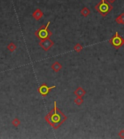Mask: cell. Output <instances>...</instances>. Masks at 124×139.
<instances>
[{
	"label": "cell",
	"mask_w": 124,
	"mask_h": 139,
	"mask_svg": "<svg viewBox=\"0 0 124 139\" xmlns=\"http://www.w3.org/2000/svg\"><path fill=\"white\" fill-rule=\"evenodd\" d=\"M54 104V110L45 117V120L51 126L53 127L55 129H57L65 121V117L60 110H57L56 101H55Z\"/></svg>",
	"instance_id": "obj_1"
},
{
	"label": "cell",
	"mask_w": 124,
	"mask_h": 139,
	"mask_svg": "<svg viewBox=\"0 0 124 139\" xmlns=\"http://www.w3.org/2000/svg\"><path fill=\"white\" fill-rule=\"evenodd\" d=\"M49 24H50V22L49 21L47 23V24H46V26H41L40 28H39V29L36 31V32H35V35H36L37 38H39L41 40H43V39H48L49 36H52V32L48 29Z\"/></svg>",
	"instance_id": "obj_2"
},
{
	"label": "cell",
	"mask_w": 124,
	"mask_h": 139,
	"mask_svg": "<svg viewBox=\"0 0 124 139\" xmlns=\"http://www.w3.org/2000/svg\"><path fill=\"white\" fill-rule=\"evenodd\" d=\"M95 8L99 11V13L101 15H105L108 14V13L113 9V7L111 4L107 2L105 0H102L101 2L96 6Z\"/></svg>",
	"instance_id": "obj_3"
},
{
	"label": "cell",
	"mask_w": 124,
	"mask_h": 139,
	"mask_svg": "<svg viewBox=\"0 0 124 139\" xmlns=\"http://www.w3.org/2000/svg\"><path fill=\"white\" fill-rule=\"evenodd\" d=\"M39 46L42 47V48L44 49V50H45V51H48L49 49L52 47L53 44H54V42L52 41V40H50V39L48 38V39H43L40 42H39Z\"/></svg>",
	"instance_id": "obj_4"
},
{
	"label": "cell",
	"mask_w": 124,
	"mask_h": 139,
	"mask_svg": "<svg viewBox=\"0 0 124 139\" xmlns=\"http://www.w3.org/2000/svg\"><path fill=\"white\" fill-rule=\"evenodd\" d=\"M55 87V86H53L52 87H49V86H47L46 84H42V86H39V88H38V91H39V94H41L42 96H46L47 94H49L50 90H52V88H54Z\"/></svg>",
	"instance_id": "obj_5"
},
{
	"label": "cell",
	"mask_w": 124,
	"mask_h": 139,
	"mask_svg": "<svg viewBox=\"0 0 124 139\" xmlns=\"http://www.w3.org/2000/svg\"><path fill=\"white\" fill-rule=\"evenodd\" d=\"M111 43H112L113 45L115 46V47H119V46H121L123 44H124V41L121 39L120 36L117 35V33H116L115 36L111 40Z\"/></svg>",
	"instance_id": "obj_6"
},
{
	"label": "cell",
	"mask_w": 124,
	"mask_h": 139,
	"mask_svg": "<svg viewBox=\"0 0 124 139\" xmlns=\"http://www.w3.org/2000/svg\"><path fill=\"white\" fill-rule=\"evenodd\" d=\"M43 15H44V13H43L42 11L40 10V9H36L32 14L33 17L36 20H39L42 17Z\"/></svg>",
	"instance_id": "obj_7"
},
{
	"label": "cell",
	"mask_w": 124,
	"mask_h": 139,
	"mask_svg": "<svg viewBox=\"0 0 124 139\" xmlns=\"http://www.w3.org/2000/svg\"><path fill=\"white\" fill-rule=\"evenodd\" d=\"M7 49H8L10 52H14L15 51V49H17L16 45H15V44L13 42L10 43V44L7 45Z\"/></svg>",
	"instance_id": "obj_8"
},
{
	"label": "cell",
	"mask_w": 124,
	"mask_h": 139,
	"mask_svg": "<svg viewBox=\"0 0 124 139\" xmlns=\"http://www.w3.org/2000/svg\"><path fill=\"white\" fill-rule=\"evenodd\" d=\"M52 68L55 72H57L60 70V68H61V65H60L59 62H55L52 65Z\"/></svg>",
	"instance_id": "obj_9"
},
{
	"label": "cell",
	"mask_w": 124,
	"mask_h": 139,
	"mask_svg": "<svg viewBox=\"0 0 124 139\" xmlns=\"http://www.w3.org/2000/svg\"><path fill=\"white\" fill-rule=\"evenodd\" d=\"M12 124H13V125H14L15 127H18L20 125V121L18 118L15 117V118L13 120Z\"/></svg>",
	"instance_id": "obj_10"
},
{
	"label": "cell",
	"mask_w": 124,
	"mask_h": 139,
	"mask_svg": "<svg viewBox=\"0 0 124 139\" xmlns=\"http://www.w3.org/2000/svg\"><path fill=\"white\" fill-rule=\"evenodd\" d=\"M81 13H82V14L84 15H85V16H86V15H87L88 14H89V13H90V11H88V9L85 7V8H84V9H83V10L81 11Z\"/></svg>",
	"instance_id": "obj_11"
},
{
	"label": "cell",
	"mask_w": 124,
	"mask_h": 139,
	"mask_svg": "<svg viewBox=\"0 0 124 139\" xmlns=\"http://www.w3.org/2000/svg\"><path fill=\"white\" fill-rule=\"evenodd\" d=\"M109 1H110V2H114L115 0H109Z\"/></svg>",
	"instance_id": "obj_12"
}]
</instances>
